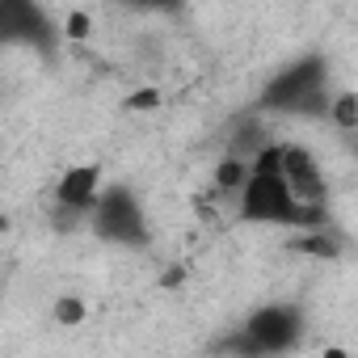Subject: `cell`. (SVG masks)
Masks as SVG:
<instances>
[{
  "label": "cell",
  "instance_id": "1",
  "mask_svg": "<svg viewBox=\"0 0 358 358\" xmlns=\"http://www.w3.org/2000/svg\"><path fill=\"white\" fill-rule=\"evenodd\" d=\"M236 215L245 224H270V228H299L312 232L324 224V207H299L278 173H249L236 194Z\"/></svg>",
  "mask_w": 358,
  "mask_h": 358
},
{
  "label": "cell",
  "instance_id": "2",
  "mask_svg": "<svg viewBox=\"0 0 358 358\" xmlns=\"http://www.w3.org/2000/svg\"><path fill=\"white\" fill-rule=\"evenodd\" d=\"M324 59L312 55V59H299L291 68H282L266 93H262V110H291V114H324L329 110V97H324Z\"/></svg>",
  "mask_w": 358,
  "mask_h": 358
},
{
  "label": "cell",
  "instance_id": "3",
  "mask_svg": "<svg viewBox=\"0 0 358 358\" xmlns=\"http://www.w3.org/2000/svg\"><path fill=\"white\" fill-rule=\"evenodd\" d=\"M303 333V316L287 303H270V308H257L245 324V333L232 337V350L241 358H274V354H287Z\"/></svg>",
  "mask_w": 358,
  "mask_h": 358
},
{
  "label": "cell",
  "instance_id": "4",
  "mask_svg": "<svg viewBox=\"0 0 358 358\" xmlns=\"http://www.w3.org/2000/svg\"><path fill=\"white\" fill-rule=\"evenodd\" d=\"M85 224H93V232H97L101 241L135 245V249L148 245V215H143V203H139L131 190H122V186L101 190Z\"/></svg>",
  "mask_w": 358,
  "mask_h": 358
},
{
  "label": "cell",
  "instance_id": "5",
  "mask_svg": "<svg viewBox=\"0 0 358 358\" xmlns=\"http://www.w3.org/2000/svg\"><path fill=\"white\" fill-rule=\"evenodd\" d=\"M278 177H282V186L291 190V199L299 207H324V199H329L324 169L303 143L278 139Z\"/></svg>",
  "mask_w": 358,
  "mask_h": 358
},
{
  "label": "cell",
  "instance_id": "6",
  "mask_svg": "<svg viewBox=\"0 0 358 358\" xmlns=\"http://www.w3.org/2000/svg\"><path fill=\"white\" fill-rule=\"evenodd\" d=\"M101 194V169L97 164H76L55 182V228H76L89 220L93 203Z\"/></svg>",
  "mask_w": 358,
  "mask_h": 358
},
{
  "label": "cell",
  "instance_id": "7",
  "mask_svg": "<svg viewBox=\"0 0 358 358\" xmlns=\"http://www.w3.org/2000/svg\"><path fill=\"white\" fill-rule=\"evenodd\" d=\"M0 38H17V43H34V47H51L55 30L47 22V13L30 0H9V5H0Z\"/></svg>",
  "mask_w": 358,
  "mask_h": 358
},
{
  "label": "cell",
  "instance_id": "8",
  "mask_svg": "<svg viewBox=\"0 0 358 358\" xmlns=\"http://www.w3.org/2000/svg\"><path fill=\"white\" fill-rule=\"evenodd\" d=\"M324 114H329L341 131H354V127H358V97H354V93H341L337 101H329Z\"/></svg>",
  "mask_w": 358,
  "mask_h": 358
},
{
  "label": "cell",
  "instance_id": "9",
  "mask_svg": "<svg viewBox=\"0 0 358 358\" xmlns=\"http://www.w3.org/2000/svg\"><path fill=\"white\" fill-rule=\"evenodd\" d=\"M85 312H89V308H85L80 299H72V295L55 303V320H59V324H80V320H85Z\"/></svg>",
  "mask_w": 358,
  "mask_h": 358
},
{
  "label": "cell",
  "instance_id": "10",
  "mask_svg": "<svg viewBox=\"0 0 358 358\" xmlns=\"http://www.w3.org/2000/svg\"><path fill=\"white\" fill-rule=\"evenodd\" d=\"M68 34L72 38H85L89 34V17L85 13H68Z\"/></svg>",
  "mask_w": 358,
  "mask_h": 358
},
{
  "label": "cell",
  "instance_id": "11",
  "mask_svg": "<svg viewBox=\"0 0 358 358\" xmlns=\"http://www.w3.org/2000/svg\"><path fill=\"white\" fill-rule=\"evenodd\" d=\"M156 101H160V97H156L152 89H148V93H135V97H131V106H139V110H143V106H156Z\"/></svg>",
  "mask_w": 358,
  "mask_h": 358
}]
</instances>
